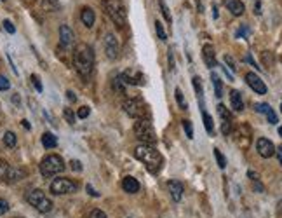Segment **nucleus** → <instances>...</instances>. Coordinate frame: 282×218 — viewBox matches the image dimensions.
Listing matches in <instances>:
<instances>
[{
    "instance_id": "nucleus-1",
    "label": "nucleus",
    "mask_w": 282,
    "mask_h": 218,
    "mask_svg": "<svg viewBox=\"0 0 282 218\" xmlns=\"http://www.w3.org/2000/svg\"><path fill=\"white\" fill-rule=\"evenodd\" d=\"M73 65H75V70L79 72L84 79H87V77L93 73L94 53L93 49H91V45L84 44V42H80V44L77 45L75 51H73Z\"/></svg>"
},
{
    "instance_id": "nucleus-2",
    "label": "nucleus",
    "mask_w": 282,
    "mask_h": 218,
    "mask_svg": "<svg viewBox=\"0 0 282 218\" xmlns=\"http://www.w3.org/2000/svg\"><path fill=\"white\" fill-rule=\"evenodd\" d=\"M134 155L136 159H139V161L143 162L145 166H147V169L150 171V173H158V169L162 168V155L158 154V150H155L152 145H138V147L134 148Z\"/></svg>"
},
{
    "instance_id": "nucleus-3",
    "label": "nucleus",
    "mask_w": 282,
    "mask_h": 218,
    "mask_svg": "<svg viewBox=\"0 0 282 218\" xmlns=\"http://www.w3.org/2000/svg\"><path fill=\"white\" fill-rule=\"evenodd\" d=\"M103 9L110 16L113 23L119 28H124L127 25V12H125V5L122 0H103Z\"/></svg>"
},
{
    "instance_id": "nucleus-4",
    "label": "nucleus",
    "mask_w": 282,
    "mask_h": 218,
    "mask_svg": "<svg viewBox=\"0 0 282 218\" xmlns=\"http://www.w3.org/2000/svg\"><path fill=\"white\" fill-rule=\"evenodd\" d=\"M64 171V161L56 154H49L45 155L40 162V173L44 175L45 178H51L54 175H60Z\"/></svg>"
},
{
    "instance_id": "nucleus-5",
    "label": "nucleus",
    "mask_w": 282,
    "mask_h": 218,
    "mask_svg": "<svg viewBox=\"0 0 282 218\" xmlns=\"http://www.w3.org/2000/svg\"><path fill=\"white\" fill-rule=\"evenodd\" d=\"M134 135L139 142H143L145 145H154L157 142V136H155V129L152 126V122L148 119H139L134 122Z\"/></svg>"
},
{
    "instance_id": "nucleus-6",
    "label": "nucleus",
    "mask_w": 282,
    "mask_h": 218,
    "mask_svg": "<svg viewBox=\"0 0 282 218\" xmlns=\"http://www.w3.org/2000/svg\"><path fill=\"white\" fill-rule=\"evenodd\" d=\"M27 201L35 208V210L40 211V213H49V211L53 210V201L45 196L40 188H35V190L28 192Z\"/></svg>"
},
{
    "instance_id": "nucleus-7",
    "label": "nucleus",
    "mask_w": 282,
    "mask_h": 218,
    "mask_svg": "<svg viewBox=\"0 0 282 218\" xmlns=\"http://www.w3.org/2000/svg\"><path fill=\"white\" fill-rule=\"evenodd\" d=\"M124 110L129 117L139 120V119H147L148 117V110L147 105L143 103V100L139 98H129L124 102Z\"/></svg>"
},
{
    "instance_id": "nucleus-8",
    "label": "nucleus",
    "mask_w": 282,
    "mask_h": 218,
    "mask_svg": "<svg viewBox=\"0 0 282 218\" xmlns=\"http://www.w3.org/2000/svg\"><path fill=\"white\" fill-rule=\"evenodd\" d=\"M27 177V171L21 168H12L9 166L5 161L0 159V180L7 182V183H14V182H19Z\"/></svg>"
},
{
    "instance_id": "nucleus-9",
    "label": "nucleus",
    "mask_w": 282,
    "mask_h": 218,
    "mask_svg": "<svg viewBox=\"0 0 282 218\" xmlns=\"http://www.w3.org/2000/svg\"><path fill=\"white\" fill-rule=\"evenodd\" d=\"M77 190V183L70 178H56L51 183V192L54 196H63V194H73Z\"/></svg>"
},
{
    "instance_id": "nucleus-10",
    "label": "nucleus",
    "mask_w": 282,
    "mask_h": 218,
    "mask_svg": "<svg viewBox=\"0 0 282 218\" xmlns=\"http://www.w3.org/2000/svg\"><path fill=\"white\" fill-rule=\"evenodd\" d=\"M246 82H248V86L251 87L254 93L258 94H267V86H265V82L260 79V77L256 75V73H252V72H249V73H246Z\"/></svg>"
},
{
    "instance_id": "nucleus-11",
    "label": "nucleus",
    "mask_w": 282,
    "mask_h": 218,
    "mask_svg": "<svg viewBox=\"0 0 282 218\" xmlns=\"http://www.w3.org/2000/svg\"><path fill=\"white\" fill-rule=\"evenodd\" d=\"M256 150H258V154H260L261 157L268 159L275 154V145L268 138H260L256 142Z\"/></svg>"
},
{
    "instance_id": "nucleus-12",
    "label": "nucleus",
    "mask_w": 282,
    "mask_h": 218,
    "mask_svg": "<svg viewBox=\"0 0 282 218\" xmlns=\"http://www.w3.org/2000/svg\"><path fill=\"white\" fill-rule=\"evenodd\" d=\"M105 54L110 60H115L119 56V40L113 34H108L105 37Z\"/></svg>"
},
{
    "instance_id": "nucleus-13",
    "label": "nucleus",
    "mask_w": 282,
    "mask_h": 218,
    "mask_svg": "<svg viewBox=\"0 0 282 218\" xmlns=\"http://www.w3.org/2000/svg\"><path fill=\"white\" fill-rule=\"evenodd\" d=\"M202 58H204V63L209 68L216 67V53H215V47L211 44H206L202 47Z\"/></svg>"
},
{
    "instance_id": "nucleus-14",
    "label": "nucleus",
    "mask_w": 282,
    "mask_h": 218,
    "mask_svg": "<svg viewBox=\"0 0 282 218\" xmlns=\"http://www.w3.org/2000/svg\"><path fill=\"white\" fill-rule=\"evenodd\" d=\"M122 80H125L127 84H138V86H143L145 84V77L139 73V72H132V70H125L121 75Z\"/></svg>"
},
{
    "instance_id": "nucleus-15",
    "label": "nucleus",
    "mask_w": 282,
    "mask_h": 218,
    "mask_svg": "<svg viewBox=\"0 0 282 218\" xmlns=\"http://www.w3.org/2000/svg\"><path fill=\"white\" fill-rule=\"evenodd\" d=\"M167 188H169V194H171V197H173V201L180 203L181 197H183V185H181V182H178V180L167 182Z\"/></svg>"
},
{
    "instance_id": "nucleus-16",
    "label": "nucleus",
    "mask_w": 282,
    "mask_h": 218,
    "mask_svg": "<svg viewBox=\"0 0 282 218\" xmlns=\"http://www.w3.org/2000/svg\"><path fill=\"white\" fill-rule=\"evenodd\" d=\"M256 112L265 113L270 124H277V113L274 112V109H272L268 103H258V105H256Z\"/></svg>"
},
{
    "instance_id": "nucleus-17",
    "label": "nucleus",
    "mask_w": 282,
    "mask_h": 218,
    "mask_svg": "<svg viewBox=\"0 0 282 218\" xmlns=\"http://www.w3.org/2000/svg\"><path fill=\"white\" fill-rule=\"evenodd\" d=\"M223 4H225V7L228 9L233 16H242L246 11L244 4H242L241 0H223Z\"/></svg>"
},
{
    "instance_id": "nucleus-18",
    "label": "nucleus",
    "mask_w": 282,
    "mask_h": 218,
    "mask_svg": "<svg viewBox=\"0 0 282 218\" xmlns=\"http://www.w3.org/2000/svg\"><path fill=\"white\" fill-rule=\"evenodd\" d=\"M60 40H61V44H63L64 47L73 42V32H72V28L68 27V25H61V27H60Z\"/></svg>"
},
{
    "instance_id": "nucleus-19",
    "label": "nucleus",
    "mask_w": 282,
    "mask_h": 218,
    "mask_svg": "<svg viewBox=\"0 0 282 218\" xmlns=\"http://www.w3.org/2000/svg\"><path fill=\"white\" fill-rule=\"evenodd\" d=\"M122 188H124L127 194H136L139 190V182L134 177H125L122 180Z\"/></svg>"
},
{
    "instance_id": "nucleus-20",
    "label": "nucleus",
    "mask_w": 282,
    "mask_h": 218,
    "mask_svg": "<svg viewBox=\"0 0 282 218\" xmlns=\"http://www.w3.org/2000/svg\"><path fill=\"white\" fill-rule=\"evenodd\" d=\"M230 103H232V109L235 112H242L244 110V102H242V96L239 91H232L230 93Z\"/></svg>"
},
{
    "instance_id": "nucleus-21",
    "label": "nucleus",
    "mask_w": 282,
    "mask_h": 218,
    "mask_svg": "<svg viewBox=\"0 0 282 218\" xmlns=\"http://www.w3.org/2000/svg\"><path fill=\"white\" fill-rule=\"evenodd\" d=\"M80 19H82V23L86 25L87 28H93L96 16H94V11L91 7H84L82 12H80Z\"/></svg>"
},
{
    "instance_id": "nucleus-22",
    "label": "nucleus",
    "mask_w": 282,
    "mask_h": 218,
    "mask_svg": "<svg viewBox=\"0 0 282 218\" xmlns=\"http://www.w3.org/2000/svg\"><path fill=\"white\" fill-rule=\"evenodd\" d=\"M42 145H44L45 148H54L58 145V138L53 133H44V135H42Z\"/></svg>"
},
{
    "instance_id": "nucleus-23",
    "label": "nucleus",
    "mask_w": 282,
    "mask_h": 218,
    "mask_svg": "<svg viewBox=\"0 0 282 218\" xmlns=\"http://www.w3.org/2000/svg\"><path fill=\"white\" fill-rule=\"evenodd\" d=\"M211 79H213V86H215L216 98H221V96H223V82H221V79H219L216 73H213V75H211Z\"/></svg>"
},
{
    "instance_id": "nucleus-24",
    "label": "nucleus",
    "mask_w": 282,
    "mask_h": 218,
    "mask_svg": "<svg viewBox=\"0 0 282 218\" xmlns=\"http://www.w3.org/2000/svg\"><path fill=\"white\" fill-rule=\"evenodd\" d=\"M202 119H204V126H206V131L209 133V135H213L215 124H213V119H211V115L206 112V110H202Z\"/></svg>"
},
{
    "instance_id": "nucleus-25",
    "label": "nucleus",
    "mask_w": 282,
    "mask_h": 218,
    "mask_svg": "<svg viewBox=\"0 0 282 218\" xmlns=\"http://www.w3.org/2000/svg\"><path fill=\"white\" fill-rule=\"evenodd\" d=\"M4 143H5V147L9 148H14L16 147V143H18V138H16V135L12 131H7L4 135Z\"/></svg>"
},
{
    "instance_id": "nucleus-26",
    "label": "nucleus",
    "mask_w": 282,
    "mask_h": 218,
    "mask_svg": "<svg viewBox=\"0 0 282 218\" xmlns=\"http://www.w3.org/2000/svg\"><path fill=\"white\" fill-rule=\"evenodd\" d=\"M42 4H44V9H47V11H56L60 7V0H42Z\"/></svg>"
},
{
    "instance_id": "nucleus-27",
    "label": "nucleus",
    "mask_w": 282,
    "mask_h": 218,
    "mask_svg": "<svg viewBox=\"0 0 282 218\" xmlns=\"http://www.w3.org/2000/svg\"><path fill=\"white\" fill-rule=\"evenodd\" d=\"M155 30H157V37L160 38V40H167V34H166V30H164V27H162V23L158 21H155Z\"/></svg>"
},
{
    "instance_id": "nucleus-28",
    "label": "nucleus",
    "mask_w": 282,
    "mask_h": 218,
    "mask_svg": "<svg viewBox=\"0 0 282 218\" xmlns=\"http://www.w3.org/2000/svg\"><path fill=\"white\" fill-rule=\"evenodd\" d=\"M218 113L221 117V120H232V113L228 112L225 105H218Z\"/></svg>"
},
{
    "instance_id": "nucleus-29",
    "label": "nucleus",
    "mask_w": 282,
    "mask_h": 218,
    "mask_svg": "<svg viewBox=\"0 0 282 218\" xmlns=\"http://www.w3.org/2000/svg\"><path fill=\"white\" fill-rule=\"evenodd\" d=\"M63 117L66 119V122H68L70 126L75 124V113L72 112V109H64V110H63Z\"/></svg>"
},
{
    "instance_id": "nucleus-30",
    "label": "nucleus",
    "mask_w": 282,
    "mask_h": 218,
    "mask_svg": "<svg viewBox=\"0 0 282 218\" xmlns=\"http://www.w3.org/2000/svg\"><path fill=\"white\" fill-rule=\"evenodd\" d=\"M215 157H216V162H218L219 168L225 169L226 168V159H225V155L218 150V148H215Z\"/></svg>"
},
{
    "instance_id": "nucleus-31",
    "label": "nucleus",
    "mask_w": 282,
    "mask_h": 218,
    "mask_svg": "<svg viewBox=\"0 0 282 218\" xmlns=\"http://www.w3.org/2000/svg\"><path fill=\"white\" fill-rule=\"evenodd\" d=\"M174 94H176V102H178V105H180L183 110H187V102H185L183 93H181V89H180V87H178V89L174 91Z\"/></svg>"
},
{
    "instance_id": "nucleus-32",
    "label": "nucleus",
    "mask_w": 282,
    "mask_h": 218,
    "mask_svg": "<svg viewBox=\"0 0 282 218\" xmlns=\"http://www.w3.org/2000/svg\"><path fill=\"white\" fill-rule=\"evenodd\" d=\"M158 4H160V9H162V12H164V18H166V21L171 23V12H169V9H167L166 2H164V0H158Z\"/></svg>"
},
{
    "instance_id": "nucleus-33",
    "label": "nucleus",
    "mask_w": 282,
    "mask_h": 218,
    "mask_svg": "<svg viewBox=\"0 0 282 218\" xmlns=\"http://www.w3.org/2000/svg\"><path fill=\"white\" fill-rule=\"evenodd\" d=\"M183 128H185V133H187L188 138H193V128H192V122H190V120H183Z\"/></svg>"
},
{
    "instance_id": "nucleus-34",
    "label": "nucleus",
    "mask_w": 282,
    "mask_h": 218,
    "mask_svg": "<svg viewBox=\"0 0 282 218\" xmlns=\"http://www.w3.org/2000/svg\"><path fill=\"white\" fill-rule=\"evenodd\" d=\"M9 87H11V82H9L7 77L0 75V91H7Z\"/></svg>"
},
{
    "instance_id": "nucleus-35",
    "label": "nucleus",
    "mask_w": 282,
    "mask_h": 218,
    "mask_svg": "<svg viewBox=\"0 0 282 218\" xmlns=\"http://www.w3.org/2000/svg\"><path fill=\"white\" fill-rule=\"evenodd\" d=\"M89 218H106V213L101 210H93L89 213Z\"/></svg>"
},
{
    "instance_id": "nucleus-36",
    "label": "nucleus",
    "mask_w": 282,
    "mask_h": 218,
    "mask_svg": "<svg viewBox=\"0 0 282 218\" xmlns=\"http://www.w3.org/2000/svg\"><path fill=\"white\" fill-rule=\"evenodd\" d=\"M87 115H89V107H80L79 112H77V117L79 119H86Z\"/></svg>"
},
{
    "instance_id": "nucleus-37",
    "label": "nucleus",
    "mask_w": 282,
    "mask_h": 218,
    "mask_svg": "<svg viewBox=\"0 0 282 218\" xmlns=\"http://www.w3.org/2000/svg\"><path fill=\"white\" fill-rule=\"evenodd\" d=\"M31 82H33L35 89H37L38 93H42V89H44V87H42V82H40V79H38L37 75H31Z\"/></svg>"
},
{
    "instance_id": "nucleus-38",
    "label": "nucleus",
    "mask_w": 282,
    "mask_h": 218,
    "mask_svg": "<svg viewBox=\"0 0 282 218\" xmlns=\"http://www.w3.org/2000/svg\"><path fill=\"white\" fill-rule=\"evenodd\" d=\"M2 25H4L5 32H9V34H14V32H16L14 25H12V23H11V21H9V19H5V21H4V23H2Z\"/></svg>"
},
{
    "instance_id": "nucleus-39",
    "label": "nucleus",
    "mask_w": 282,
    "mask_h": 218,
    "mask_svg": "<svg viewBox=\"0 0 282 218\" xmlns=\"http://www.w3.org/2000/svg\"><path fill=\"white\" fill-rule=\"evenodd\" d=\"M9 211V203L5 199H0V215H5Z\"/></svg>"
},
{
    "instance_id": "nucleus-40",
    "label": "nucleus",
    "mask_w": 282,
    "mask_h": 218,
    "mask_svg": "<svg viewBox=\"0 0 282 218\" xmlns=\"http://www.w3.org/2000/svg\"><path fill=\"white\" fill-rule=\"evenodd\" d=\"M193 87H195V91H197V94H202V86H200V79L199 77H193Z\"/></svg>"
},
{
    "instance_id": "nucleus-41",
    "label": "nucleus",
    "mask_w": 282,
    "mask_h": 218,
    "mask_svg": "<svg viewBox=\"0 0 282 218\" xmlns=\"http://www.w3.org/2000/svg\"><path fill=\"white\" fill-rule=\"evenodd\" d=\"M70 166H72L73 171H82V164H80V161H70Z\"/></svg>"
},
{
    "instance_id": "nucleus-42",
    "label": "nucleus",
    "mask_w": 282,
    "mask_h": 218,
    "mask_svg": "<svg viewBox=\"0 0 282 218\" xmlns=\"http://www.w3.org/2000/svg\"><path fill=\"white\" fill-rule=\"evenodd\" d=\"M225 61H226V65H228V68L230 70H235V63H233V60H232V56H228V54H226L225 56Z\"/></svg>"
},
{
    "instance_id": "nucleus-43",
    "label": "nucleus",
    "mask_w": 282,
    "mask_h": 218,
    "mask_svg": "<svg viewBox=\"0 0 282 218\" xmlns=\"http://www.w3.org/2000/svg\"><path fill=\"white\" fill-rule=\"evenodd\" d=\"M275 154H277V159H279V164L282 166V145H279L277 148H275Z\"/></svg>"
},
{
    "instance_id": "nucleus-44",
    "label": "nucleus",
    "mask_w": 282,
    "mask_h": 218,
    "mask_svg": "<svg viewBox=\"0 0 282 218\" xmlns=\"http://www.w3.org/2000/svg\"><path fill=\"white\" fill-rule=\"evenodd\" d=\"M66 96H68V100H70V102H75V100H77V96H75V93H73V91H66Z\"/></svg>"
},
{
    "instance_id": "nucleus-45",
    "label": "nucleus",
    "mask_w": 282,
    "mask_h": 218,
    "mask_svg": "<svg viewBox=\"0 0 282 218\" xmlns=\"http://www.w3.org/2000/svg\"><path fill=\"white\" fill-rule=\"evenodd\" d=\"M87 192H89V194H91V196H94V197H98L99 196V194H98V192H96V190H94V188L93 187H91V185H87Z\"/></svg>"
},
{
    "instance_id": "nucleus-46",
    "label": "nucleus",
    "mask_w": 282,
    "mask_h": 218,
    "mask_svg": "<svg viewBox=\"0 0 282 218\" xmlns=\"http://www.w3.org/2000/svg\"><path fill=\"white\" fill-rule=\"evenodd\" d=\"M248 32H249V28H248V27H246V25H244V27H242V28H241V30H239V32H237V37H241V35L248 34Z\"/></svg>"
},
{
    "instance_id": "nucleus-47",
    "label": "nucleus",
    "mask_w": 282,
    "mask_h": 218,
    "mask_svg": "<svg viewBox=\"0 0 282 218\" xmlns=\"http://www.w3.org/2000/svg\"><path fill=\"white\" fill-rule=\"evenodd\" d=\"M246 61H248V63H251V65H252V67H254V68H260V67H258V65H256V61L252 60L251 56H246Z\"/></svg>"
},
{
    "instance_id": "nucleus-48",
    "label": "nucleus",
    "mask_w": 282,
    "mask_h": 218,
    "mask_svg": "<svg viewBox=\"0 0 282 218\" xmlns=\"http://www.w3.org/2000/svg\"><path fill=\"white\" fill-rule=\"evenodd\" d=\"M23 126H25L27 129H30V124H28V120H23Z\"/></svg>"
},
{
    "instance_id": "nucleus-49",
    "label": "nucleus",
    "mask_w": 282,
    "mask_h": 218,
    "mask_svg": "<svg viewBox=\"0 0 282 218\" xmlns=\"http://www.w3.org/2000/svg\"><path fill=\"white\" fill-rule=\"evenodd\" d=\"M279 215H281V217H282V201H281V203H279Z\"/></svg>"
},
{
    "instance_id": "nucleus-50",
    "label": "nucleus",
    "mask_w": 282,
    "mask_h": 218,
    "mask_svg": "<svg viewBox=\"0 0 282 218\" xmlns=\"http://www.w3.org/2000/svg\"><path fill=\"white\" fill-rule=\"evenodd\" d=\"M279 135L282 136V126H281V128H279Z\"/></svg>"
},
{
    "instance_id": "nucleus-51",
    "label": "nucleus",
    "mask_w": 282,
    "mask_h": 218,
    "mask_svg": "<svg viewBox=\"0 0 282 218\" xmlns=\"http://www.w3.org/2000/svg\"><path fill=\"white\" fill-rule=\"evenodd\" d=\"M281 112H282V103H281Z\"/></svg>"
}]
</instances>
